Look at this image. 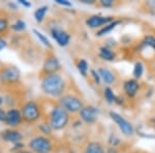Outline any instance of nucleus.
I'll list each match as a JSON object with an SVG mask.
<instances>
[{"label": "nucleus", "mask_w": 155, "mask_h": 153, "mask_svg": "<svg viewBox=\"0 0 155 153\" xmlns=\"http://www.w3.org/2000/svg\"><path fill=\"white\" fill-rule=\"evenodd\" d=\"M41 88L49 96L61 97L65 90V81L59 74L48 75L42 78Z\"/></svg>", "instance_id": "obj_1"}, {"label": "nucleus", "mask_w": 155, "mask_h": 153, "mask_svg": "<svg viewBox=\"0 0 155 153\" xmlns=\"http://www.w3.org/2000/svg\"><path fill=\"white\" fill-rule=\"evenodd\" d=\"M69 122V114L60 106H56L50 113L49 124L53 130H62Z\"/></svg>", "instance_id": "obj_2"}, {"label": "nucleus", "mask_w": 155, "mask_h": 153, "mask_svg": "<svg viewBox=\"0 0 155 153\" xmlns=\"http://www.w3.org/2000/svg\"><path fill=\"white\" fill-rule=\"evenodd\" d=\"M22 119L26 123H35L41 118V108L34 100L25 102L21 109Z\"/></svg>", "instance_id": "obj_3"}, {"label": "nucleus", "mask_w": 155, "mask_h": 153, "mask_svg": "<svg viewBox=\"0 0 155 153\" xmlns=\"http://www.w3.org/2000/svg\"><path fill=\"white\" fill-rule=\"evenodd\" d=\"M59 106L68 113H78L84 108L83 100L74 94H64L59 98Z\"/></svg>", "instance_id": "obj_4"}, {"label": "nucleus", "mask_w": 155, "mask_h": 153, "mask_svg": "<svg viewBox=\"0 0 155 153\" xmlns=\"http://www.w3.org/2000/svg\"><path fill=\"white\" fill-rule=\"evenodd\" d=\"M28 147L33 153H50L53 149V144L49 138L37 135L30 140Z\"/></svg>", "instance_id": "obj_5"}, {"label": "nucleus", "mask_w": 155, "mask_h": 153, "mask_svg": "<svg viewBox=\"0 0 155 153\" xmlns=\"http://www.w3.org/2000/svg\"><path fill=\"white\" fill-rule=\"evenodd\" d=\"M110 117L112 118V120L118 125L120 131L122 132V135H125V137H132L136 132L134 130V127L130 122L127 121L124 117H122L121 115L118 114V113L111 111L110 112Z\"/></svg>", "instance_id": "obj_6"}, {"label": "nucleus", "mask_w": 155, "mask_h": 153, "mask_svg": "<svg viewBox=\"0 0 155 153\" xmlns=\"http://www.w3.org/2000/svg\"><path fill=\"white\" fill-rule=\"evenodd\" d=\"M21 72L15 65H8L0 71V82L3 84H15L19 82Z\"/></svg>", "instance_id": "obj_7"}, {"label": "nucleus", "mask_w": 155, "mask_h": 153, "mask_svg": "<svg viewBox=\"0 0 155 153\" xmlns=\"http://www.w3.org/2000/svg\"><path fill=\"white\" fill-rule=\"evenodd\" d=\"M61 68V64H60L58 58L54 55L48 56L46 58L42 65V72H45L46 76L53 74H58V72Z\"/></svg>", "instance_id": "obj_8"}, {"label": "nucleus", "mask_w": 155, "mask_h": 153, "mask_svg": "<svg viewBox=\"0 0 155 153\" xmlns=\"http://www.w3.org/2000/svg\"><path fill=\"white\" fill-rule=\"evenodd\" d=\"M113 21H114V18L111 16L104 17V16H99V15H94V16L89 17V18L86 20V25L89 28L95 29V28H99V27L106 26L107 24L111 23V22H113Z\"/></svg>", "instance_id": "obj_9"}, {"label": "nucleus", "mask_w": 155, "mask_h": 153, "mask_svg": "<svg viewBox=\"0 0 155 153\" xmlns=\"http://www.w3.org/2000/svg\"><path fill=\"white\" fill-rule=\"evenodd\" d=\"M80 117L84 122L92 124L97 120L98 117V110L93 106H86L80 111Z\"/></svg>", "instance_id": "obj_10"}, {"label": "nucleus", "mask_w": 155, "mask_h": 153, "mask_svg": "<svg viewBox=\"0 0 155 153\" xmlns=\"http://www.w3.org/2000/svg\"><path fill=\"white\" fill-rule=\"evenodd\" d=\"M22 121H23V119H22L21 111H19L17 109H11L6 112V118L4 122L8 126L17 127L21 124Z\"/></svg>", "instance_id": "obj_11"}, {"label": "nucleus", "mask_w": 155, "mask_h": 153, "mask_svg": "<svg viewBox=\"0 0 155 153\" xmlns=\"http://www.w3.org/2000/svg\"><path fill=\"white\" fill-rule=\"evenodd\" d=\"M51 34L53 36V38L57 42V44L61 47H66L69 44L71 41V36L67 32L60 30L58 28H54L51 30Z\"/></svg>", "instance_id": "obj_12"}, {"label": "nucleus", "mask_w": 155, "mask_h": 153, "mask_svg": "<svg viewBox=\"0 0 155 153\" xmlns=\"http://www.w3.org/2000/svg\"><path fill=\"white\" fill-rule=\"evenodd\" d=\"M140 90V83L137 82V80L136 79H130L127 80V81L124 82L123 84V91L127 96L130 97H134L137 94Z\"/></svg>", "instance_id": "obj_13"}, {"label": "nucleus", "mask_w": 155, "mask_h": 153, "mask_svg": "<svg viewBox=\"0 0 155 153\" xmlns=\"http://www.w3.org/2000/svg\"><path fill=\"white\" fill-rule=\"evenodd\" d=\"M0 137L2 138V140L5 142H9V143H14V144H17V143H20L22 140V135L21 132L18 131L16 129H4L1 131L0 134Z\"/></svg>", "instance_id": "obj_14"}, {"label": "nucleus", "mask_w": 155, "mask_h": 153, "mask_svg": "<svg viewBox=\"0 0 155 153\" xmlns=\"http://www.w3.org/2000/svg\"><path fill=\"white\" fill-rule=\"evenodd\" d=\"M97 72H98L101 79L106 83L107 85H112L115 82V80H116L113 72L110 71L109 68H107V67H99V68L97 69Z\"/></svg>", "instance_id": "obj_15"}, {"label": "nucleus", "mask_w": 155, "mask_h": 153, "mask_svg": "<svg viewBox=\"0 0 155 153\" xmlns=\"http://www.w3.org/2000/svg\"><path fill=\"white\" fill-rule=\"evenodd\" d=\"M84 153H106V150L99 142L92 141L86 145Z\"/></svg>", "instance_id": "obj_16"}, {"label": "nucleus", "mask_w": 155, "mask_h": 153, "mask_svg": "<svg viewBox=\"0 0 155 153\" xmlns=\"http://www.w3.org/2000/svg\"><path fill=\"white\" fill-rule=\"evenodd\" d=\"M120 23H121V21H119V20H114L113 22H111V23L107 24L106 26L101 27V28L96 32V35L97 36H104V35H106V34L110 33V32H111L112 30H114L115 28H116V27L118 26Z\"/></svg>", "instance_id": "obj_17"}, {"label": "nucleus", "mask_w": 155, "mask_h": 153, "mask_svg": "<svg viewBox=\"0 0 155 153\" xmlns=\"http://www.w3.org/2000/svg\"><path fill=\"white\" fill-rule=\"evenodd\" d=\"M98 55L102 60H106V61H113V60L116 58L115 53L107 47H101V49H99Z\"/></svg>", "instance_id": "obj_18"}, {"label": "nucleus", "mask_w": 155, "mask_h": 153, "mask_svg": "<svg viewBox=\"0 0 155 153\" xmlns=\"http://www.w3.org/2000/svg\"><path fill=\"white\" fill-rule=\"evenodd\" d=\"M47 12H48V6L47 5L38 7V8L34 12V18H35V21L37 23H41V22L44 21Z\"/></svg>", "instance_id": "obj_19"}, {"label": "nucleus", "mask_w": 155, "mask_h": 153, "mask_svg": "<svg viewBox=\"0 0 155 153\" xmlns=\"http://www.w3.org/2000/svg\"><path fill=\"white\" fill-rule=\"evenodd\" d=\"M144 74V64L142 63L141 61L136 62L134 66V72H132V75H134V79H140Z\"/></svg>", "instance_id": "obj_20"}, {"label": "nucleus", "mask_w": 155, "mask_h": 153, "mask_svg": "<svg viewBox=\"0 0 155 153\" xmlns=\"http://www.w3.org/2000/svg\"><path fill=\"white\" fill-rule=\"evenodd\" d=\"M104 96L106 98L107 104H114L115 100H116V95L114 94L113 90L110 87H106L104 90Z\"/></svg>", "instance_id": "obj_21"}, {"label": "nucleus", "mask_w": 155, "mask_h": 153, "mask_svg": "<svg viewBox=\"0 0 155 153\" xmlns=\"http://www.w3.org/2000/svg\"><path fill=\"white\" fill-rule=\"evenodd\" d=\"M33 33L35 34V36L39 39V42H41L42 45H45L46 47H48V48H50V49H52L51 42H50V41L48 39V37L45 35V34H42L41 32H39L38 30H36V29H33Z\"/></svg>", "instance_id": "obj_22"}, {"label": "nucleus", "mask_w": 155, "mask_h": 153, "mask_svg": "<svg viewBox=\"0 0 155 153\" xmlns=\"http://www.w3.org/2000/svg\"><path fill=\"white\" fill-rule=\"evenodd\" d=\"M145 47H151L152 49L155 50V37L152 35H147L144 37V39L141 42V48Z\"/></svg>", "instance_id": "obj_23"}, {"label": "nucleus", "mask_w": 155, "mask_h": 153, "mask_svg": "<svg viewBox=\"0 0 155 153\" xmlns=\"http://www.w3.org/2000/svg\"><path fill=\"white\" fill-rule=\"evenodd\" d=\"M78 69H79L80 74L83 77H87V72H88V63L85 59H81L78 63Z\"/></svg>", "instance_id": "obj_24"}, {"label": "nucleus", "mask_w": 155, "mask_h": 153, "mask_svg": "<svg viewBox=\"0 0 155 153\" xmlns=\"http://www.w3.org/2000/svg\"><path fill=\"white\" fill-rule=\"evenodd\" d=\"M12 29L15 31H23L26 29V23L22 20H18L16 23H14L12 25Z\"/></svg>", "instance_id": "obj_25"}, {"label": "nucleus", "mask_w": 155, "mask_h": 153, "mask_svg": "<svg viewBox=\"0 0 155 153\" xmlns=\"http://www.w3.org/2000/svg\"><path fill=\"white\" fill-rule=\"evenodd\" d=\"M39 130H41L42 134L46 135H50L52 134V131H53V129L51 128V126H50L49 123L41 124L39 125Z\"/></svg>", "instance_id": "obj_26"}, {"label": "nucleus", "mask_w": 155, "mask_h": 153, "mask_svg": "<svg viewBox=\"0 0 155 153\" xmlns=\"http://www.w3.org/2000/svg\"><path fill=\"white\" fill-rule=\"evenodd\" d=\"M120 143H121V141H120V139L117 135H111L109 138V144L111 145V147H117L118 145H120Z\"/></svg>", "instance_id": "obj_27"}, {"label": "nucleus", "mask_w": 155, "mask_h": 153, "mask_svg": "<svg viewBox=\"0 0 155 153\" xmlns=\"http://www.w3.org/2000/svg\"><path fill=\"white\" fill-rule=\"evenodd\" d=\"M8 28V20L6 18H0V34Z\"/></svg>", "instance_id": "obj_28"}, {"label": "nucleus", "mask_w": 155, "mask_h": 153, "mask_svg": "<svg viewBox=\"0 0 155 153\" xmlns=\"http://www.w3.org/2000/svg\"><path fill=\"white\" fill-rule=\"evenodd\" d=\"M91 75H92V78H93L94 82H95V84H97V85L101 84V77H99V75H98V72H97V71H94V69H92V71H91Z\"/></svg>", "instance_id": "obj_29"}, {"label": "nucleus", "mask_w": 155, "mask_h": 153, "mask_svg": "<svg viewBox=\"0 0 155 153\" xmlns=\"http://www.w3.org/2000/svg\"><path fill=\"white\" fill-rule=\"evenodd\" d=\"M99 3L102 7H112L115 4V2L113 0H101Z\"/></svg>", "instance_id": "obj_30"}, {"label": "nucleus", "mask_w": 155, "mask_h": 153, "mask_svg": "<svg viewBox=\"0 0 155 153\" xmlns=\"http://www.w3.org/2000/svg\"><path fill=\"white\" fill-rule=\"evenodd\" d=\"M56 3H58L62 6H68V7L72 5L71 2L67 1V0H56Z\"/></svg>", "instance_id": "obj_31"}, {"label": "nucleus", "mask_w": 155, "mask_h": 153, "mask_svg": "<svg viewBox=\"0 0 155 153\" xmlns=\"http://www.w3.org/2000/svg\"><path fill=\"white\" fill-rule=\"evenodd\" d=\"M5 118H6V112L0 108V121H5Z\"/></svg>", "instance_id": "obj_32"}, {"label": "nucleus", "mask_w": 155, "mask_h": 153, "mask_svg": "<svg viewBox=\"0 0 155 153\" xmlns=\"http://www.w3.org/2000/svg\"><path fill=\"white\" fill-rule=\"evenodd\" d=\"M19 3L22 4V5L25 7H27V8H28V7H31V5H32L29 1H26V0H19Z\"/></svg>", "instance_id": "obj_33"}, {"label": "nucleus", "mask_w": 155, "mask_h": 153, "mask_svg": "<svg viewBox=\"0 0 155 153\" xmlns=\"http://www.w3.org/2000/svg\"><path fill=\"white\" fill-rule=\"evenodd\" d=\"M6 46H7V42L0 36V51H2L4 48H6Z\"/></svg>", "instance_id": "obj_34"}, {"label": "nucleus", "mask_w": 155, "mask_h": 153, "mask_svg": "<svg viewBox=\"0 0 155 153\" xmlns=\"http://www.w3.org/2000/svg\"><path fill=\"white\" fill-rule=\"evenodd\" d=\"M106 153H119V152H118V150H117L116 147H111V146H110L106 150Z\"/></svg>", "instance_id": "obj_35"}, {"label": "nucleus", "mask_w": 155, "mask_h": 153, "mask_svg": "<svg viewBox=\"0 0 155 153\" xmlns=\"http://www.w3.org/2000/svg\"><path fill=\"white\" fill-rule=\"evenodd\" d=\"M15 153H33V152H32V151H27V150L21 149V150H18V151H15Z\"/></svg>", "instance_id": "obj_36"}, {"label": "nucleus", "mask_w": 155, "mask_h": 153, "mask_svg": "<svg viewBox=\"0 0 155 153\" xmlns=\"http://www.w3.org/2000/svg\"><path fill=\"white\" fill-rule=\"evenodd\" d=\"M82 3H86V4H93L94 1H91V0H82Z\"/></svg>", "instance_id": "obj_37"}, {"label": "nucleus", "mask_w": 155, "mask_h": 153, "mask_svg": "<svg viewBox=\"0 0 155 153\" xmlns=\"http://www.w3.org/2000/svg\"><path fill=\"white\" fill-rule=\"evenodd\" d=\"M2 102H3V98H2V96L0 95V106L2 105Z\"/></svg>", "instance_id": "obj_38"}, {"label": "nucleus", "mask_w": 155, "mask_h": 153, "mask_svg": "<svg viewBox=\"0 0 155 153\" xmlns=\"http://www.w3.org/2000/svg\"><path fill=\"white\" fill-rule=\"evenodd\" d=\"M136 153H141V152H136Z\"/></svg>", "instance_id": "obj_39"}, {"label": "nucleus", "mask_w": 155, "mask_h": 153, "mask_svg": "<svg viewBox=\"0 0 155 153\" xmlns=\"http://www.w3.org/2000/svg\"><path fill=\"white\" fill-rule=\"evenodd\" d=\"M0 153H1V152H0Z\"/></svg>", "instance_id": "obj_40"}]
</instances>
